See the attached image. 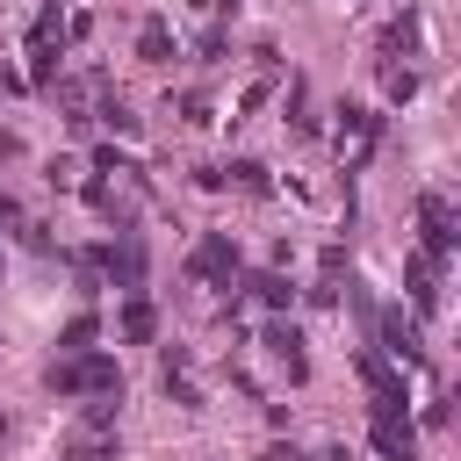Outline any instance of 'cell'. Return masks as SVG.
Here are the masks:
<instances>
[{
    "instance_id": "e0dca14e",
    "label": "cell",
    "mask_w": 461,
    "mask_h": 461,
    "mask_svg": "<svg viewBox=\"0 0 461 461\" xmlns=\"http://www.w3.org/2000/svg\"><path fill=\"white\" fill-rule=\"evenodd\" d=\"M0 432H7V418H0Z\"/></svg>"
},
{
    "instance_id": "8992f818",
    "label": "cell",
    "mask_w": 461,
    "mask_h": 461,
    "mask_svg": "<svg viewBox=\"0 0 461 461\" xmlns=\"http://www.w3.org/2000/svg\"><path fill=\"white\" fill-rule=\"evenodd\" d=\"M151 331H158V317H151V303H144V295H130V303H122V339H137V346H144Z\"/></svg>"
},
{
    "instance_id": "7c38bea8",
    "label": "cell",
    "mask_w": 461,
    "mask_h": 461,
    "mask_svg": "<svg viewBox=\"0 0 461 461\" xmlns=\"http://www.w3.org/2000/svg\"><path fill=\"white\" fill-rule=\"evenodd\" d=\"M230 180H238V187H252V194H267V173H259L252 158H238V166H230Z\"/></svg>"
},
{
    "instance_id": "ba28073f",
    "label": "cell",
    "mask_w": 461,
    "mask_h": 461,
    "mask_svg": "<svg viewBox=\"0 0 461 461\" xmlns=\"http://www.w3.org/2000/svg\"><path fill=\"white\" fill-rule=\"evenodd\" d=\"M295 346H303V339H295L288 324H267V353H274V360H288V375H303V353H295Z\"/></svg>"
},
{
    "instance_id": "9c48e42d",
    "label": "cell",
    "mask_w": 461,
    "mask_h": 461,
    "mask_svg": "<svg viewBox=\"0 0 461 461\" xmlns=\"http://www.w3.org/2000/svg\"><path fill=\"white\" fill-rule=\"evenodd\" d=\"M137 50H144L151 65H166V50H173V43H166V22H144V36H137Z\"/></svg>"
},
{
    "instance_id": "52a82bcc",
    "label": "cell",
    "mask_w": 461,
    "mask_h": 461,
    "mask_svg": "<svg viewBox=\"0 0 461 461\" xmlns=\"http://www.w3.org/2000/svg\"><path fill=\"white\" fill-rule=\"evenodd\" d=\"M411 303H418V310H439V288H432V259H425V252L411 259Z\"/></svg>"
},
{
    "instance_id": "9a60e30c",
    "label": "cell",
    "mask_w": 461,
    "mask_h": 461,
    "mask_svg": "<svg viewBox=\"0 0 461 461\" xmlns=\"http://www.w3.org/2000/svg\"><path fill=\"white\" fill-rule=\"evenodd\" d=\"M267 461H303V454L295 447H267Z\"/></svg>"
},
{
    "instance_id": "3957f363",
    "label": "cell",
    "mask_w": 461,
    "mask_h": 461,
    "mask_svg": "<svg viewBox=\"0 0 461 461\" xmlns=\"http://www.w3.org/2000/svg\"><path fill=\"white\" fill-rule=\"evenodd\" d=\"M187 267H194L202 281H230V267H238V245H230L223 230H209V238L194 245V259H187Z\"/></svg>"
},
{
    "instance_id": "8fae6325",
    "label": "cell",
    "mask_w": 461,
    "mask_h": 461,
    "mask_svg": "<svg viewBox=\"0 0 461 461\" xmlns=\"http://www.w3.org/2000/svg\"><path fill=\"white\" fill-rule=\"evenodd\" d=\"M252 288H259V303H274V310H281V303H288V295H295V288H288V281H281V274H259V281H252Z\"/></svg>"
},
{
    "instance_id": "4fadbf2b",
    "label": "cell",
    "mask_w": 461,
    "mask_h": 461,
    "mask_svg": "<svg viewBox=\"0 0 461 461\" xmlns=\"http://www.w3.org/2000/svg\"><path fill=\"white\" fill-rule=\"evenodd\" d=\"M14 223H22V202H14V194H0V230H14Z\"/></svg>"
},
{
    "instance_id": "2e32d148",
    "label": "cell",
    "mask_w": 461,
    "mask_h": 461,
    "mask_svg": "<svg viewBox=\"0 0 461 461\" xmlns=\"http://www.w3.org/2000/svg\"><path fill=\"white\" fill-rule=\"evenodd\" d=\"M324 461H353V454H346V447H339V454H324Z\"/></svg>"
},
{
    "instance_id": "6da1fadb",
    "label": "cell",
    "mask_w": 461,
    "mask_h": 461,
    "mask_svg": "<svg viewBox=\"0 0 461 461\" xmlns=\"http://www.w3.org/2000/svg\"><path fill=\"white\" fill-rule=\"evenodd\" d=\"M50 389H58V396H115L122 375H115V360L79 353V360H58V367H50Z\"/></svg>"
},
{
    "instance_id": "5b68a950",
    "label": "cell",
    "mask_w": 461,
    "mask_h": 461,
    "mask_svg": "<svg viewBox=\"0 0 461 461\" xmlns=\"http://www.w3.org/2000/svg\"><path fill=\"white\" fill-rule=\"evenodd\" d=\"M382 339H389V353H396V360H411V367L425 360V346H418V331L403 324V310H382Z\"/></svg>"
},
{
    "instance_id": "277c9868",
    "label": "cell",
    "mask_w": 461,
    "mask_h": 461,
    "mask_svg": "<svg viewBox=\"0 0 461 461\" xmlns=\"http://www.w3.org/2000/svg\"><path fill=\"white\" fill-rule=\"evenodd\" d=\"M108 274H115L122 288H137V281H144V245H137L130 230H122V245H108Z\"/></svg>"
},
{
    "instance_id": "30bf717a",
    "label": "cell",
    "mask_w": 461,
    "mask_h": 461,
    "mask_svg": "<svg viewBox=\"0 0 461 461\" xmlns=\"http://www.w3.org/2000/svg\"><path fill=\"white\" fill-rule=\"evenodd\" d=\"M94 331H101L94 317H72V324H65V346H58V353H86V339H94Z\"/></svg>"
},
{
    "instance_id": "5bb4252c",
    "label": "cell",
    "mask_w": 461,
    "mask_h": 461,
    "mask_svg": "<svg viewBox=\"0 0 461 461\" xmlns=\"http://www.w3.org/2000/svg\"><path fill=\"white\" fill-rule=\"evenodd\" d=\"M14 151H22V137H14V130H0V158H14Z\"/></svg>"
},
{
    "instance_id": "7a4b0ae2",
    "label": "cell",
    "mask_w": 461,
    "mask_h": 461,
    "mask_svg": "<svg viewBox=\"0 0 461 461\" xmlns=\"http://www.w3.org/2000/svg\"><path fill=\"white\" fill-rule=\"evenodd\" d=\"M418 216H425V259L439 267V259L454 252V216H447V194H425V202H418Z\"/></svg>"
}]
</instances>
